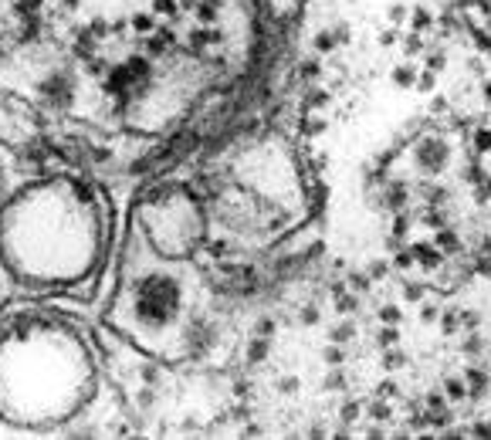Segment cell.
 Instances as JSON below:
<instances>
[{
	"label": "cell",
	"instance_id": "6da1fadb",
	"mask_svg": "<svg viewBox=\"0 0 491 440\" xmlns=\"http://www.w3.org/2000/svg\"><path fill=\"white\" fill-rule=\"evenodd\" d=\"M105 251L95 193L72 176H44L0 203V268L24 288H68L92 278Z\"/></svg>",
	"mask_w": 491,
	"mask_h": 440
},
{
	"label": "cell",
	"instance_id": "7a4b0ae2",
	"mask_svg": "<svg viewBox=\"0 0 491 440\" xmlns=\"http://www.w3.org/2000/svg\"><path fill=\"white\" fill-rule=\"evenodd\" d=\"M95 393V356L65 319L28 315L0 332V420L28 430L75 420Z\"/></svg>",
	"mask_w": 491,
	"mask_h": 440
},
{
	"label": "cell",
	"instance_id": "3957f363",
	"mask_svg": "<svg viewBox=\"0 0 491 440\" xmlns=\"http://www.w3.org/2000/svg\"><path fill=\"white\" fill-rule=\"evenodd\" d=\"M132 224L156 261L176 264L204 247L210 231V210L190 187L163 183L136 203Z\"/></svg>",
	"mask_w": 491,
	"mask_h": 440
},
{
	"label": "cell",
	"instance_id": "277c9868",
	"mask_svg": "<svg viewBox=\"0 0 491 440\" xmlns=\"http://www.w3.org/2000/svg\"><path fill=\"white\" fill-rule=\"evenodd\" d=\"M183 308H187V295L180 288V278L156 268L123 288L116 319L136 339H163L183 319Z\"/></svg>",
	"mask_w": 491,
	"mask_h": 440
},
{
	"label": "cell",
	"instance_id": "5b68a950",
	"mask_svg": "<svg viewBox=\"0 0 491 440\" xmlns=\"http://www.w3.org/2000/svg\"><path fill=\"white\" fill-rule=\"evenodd\" d=\"M194 68L187 65H160L146 72L143 85L132 95V125L160 129L169 116H176L187 105Z\"/></svg>",
	"mask_w": 491,
	"mask_h": 440
},
{
	"label": "cell",
	"instance_id": "8992f818",
	"mask_svg": "<svg viewBox=\"0 0 491 440\" xmlns=\"http://www.w3.org/2000/svg\"><path fill=\"white\" fill-rule=\"evenodd\" d=\"M413 163L424 169V173H441L444 166L450 163V149L444 139H437V136H427V139H420L417 143V149H413Z\"/></svg>",
	"mask_w": 491,
	"mask_h": 440
},
{
	"label": "cell",
	"instance_id": "52a82bcc",
	"mask_svg": "<svg viewBox=\"0 0 491 440\" xmlns=\"http://www.w3.org/2000/svg\"><path fill=\"white\" fill-rule=\"evenodd\" d=\"M464 393H468V390H464V383H457V379H450L448 383V397L450 400H461Z\"/></svg>",
	"mask_w": 491,
	"mask_h": 440
},
{
	"label": "cell",
	"instance_id": "ba28073f",
	"mask_svg": "<svg viewBox=\"0 0 491 440\" xmlns=\"http://www.w3.org/2000/svg\"><path fill=\"white\" fill-rule=\"evenodd\" d=\"M7 197V166H3V156H0V203Z\"/></svg>",
	"mask_w": 491,
	"mask_h": 440
},
{
	"label": "cell",
	"instance_id": "9c48e42d",
	"mask_svg": "<svg viewBox=\"0 0 491 440\" xmlns=\"http://www.w3.org/2000/svg\"><path fill=\"white\" fill-rule=\"evenodd\" d=\"M7 284H10V278H7V271L0 268V305H3V298H7Z\"/></svg>",
	"mask_w": 491,
	"mask_h": 440
},
{
	"label": "cell",
	"instance_id": "30bf717a",
	"mask_svg": "<svg viewBox=\"0 0 491 440\" xmlns=\"http://www.w3.org/2000/svg\"><path fill=\"white\" fill-rule=\"evenodd\" d=\"M471 383H474V393L485 390V376H481V373H471Z\"/></svg>",
	"mask_w": 491,
	"mask_h": 440
},
{
	"label": "cell",
	"instance_id": "8fae6325",
	"mask_svg": "<svg viewBox=\"0 0 491 440\" xmlns=\"http://www.w3.org/2000/svg\"><path fill=\"white\" fill-rule=\"evenodd\" d=\"M478 149H491V136L488 132H481V136H478Z\"/></svg>",
	"mask_w": 491,
	"mask_h": 440
}]
</instances>
